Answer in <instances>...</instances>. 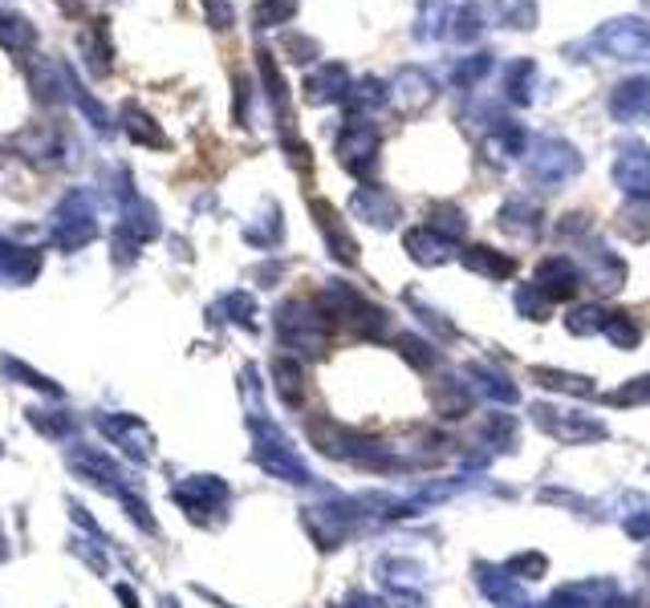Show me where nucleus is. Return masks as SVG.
Instances as JSON below:
<instances>
[{
  "label": "nucleus",
  "mask_w": 650,
  "mask_h": 608,
  "mask_svg": "<svg viewBox=\"0 0 650 608\" xmlns=\"http://www.w3.org/2000/svg\"><path fill=\"white\" fill-rule=\"evenodd\" d=\"M484 28H488V21H484V13H480L476 4H463L460 13L451 16V37H456V41L460 45H472V41H480V37H484Z\"/></svg>",
  "instance_id": "6e6552de"
},
{
  "label": "nucleus",
  "mask_w": 650,
  "mask_h": 608,
  "mask_svg": "<svg viewBox=\"0 0 650 608\" xmlns=\"http://www.w3.org/2000/svg\"><path fill=\"white\" fill-rule=\"evenodd\" d=\"M338 151L346 158L350 167H362V163H370L378 151V130L366 122V118H350L346 130H342V142H338Z\"/></svg>",
  "instance_id": "7ed1b4c3"
},
{
  "label": "nucleus",
  "mask_w": 650,
  "mask_h": 608,
  "mask_svg": "<svg viewBox=\"0 0 650 608\" xmlns=\"http://www.w3.org/2000/svg\"><path fill=\"white\" fill-rule=\"evenodd\" d=\"M492 65H496V61H492V53H472V57H463L460 65L451 70V82L463 85V90H472L476 82H484V78H488Z\"/></svg>",
  "instance_id": "f8f14e48"
},
{
  "label": "nucleus",
  "mask_w": 650,
  "mask_h": 608,
  "mask_svg": "<svg viewBox=\"0 0 650 608\" xmlns=\"http://www.w3.org/2000/svg\"><path fill=\"white\" fill-rule=\"evenodd\" d=\"M492 9L508 28H533L536 25V0H492Z\"/></svg>",
  "instance_id": "9b49d317"
},
{
  "label": "nucleus",
  "mask_w": 650,
  "mask_h": 608,
  "mask_svg": "<svg viewBox=\"0 0 650 608\" xmlns=\"http://www.w3.org/2000/svg\"><path fill=\"white\" fill-rule=\"evenodd\" d=\"M346 102L350 106H358V110H375V106L390 102V85L382 82V78H362V82L350 85Z\"/></svg>",
  "instance_id": "9d476101"
},
{
  "label": "nucleus",
  "mask_w": 650,
  "mask_h": 608,
  "mask_svg": "<svg viewBox=\"0 0 650 608\" xmlns=\"http://www.w3.org/2000/svg\"><path fill=\"white\" fill-rule=\"evenodd\" d=\"M435 94H439V85H435L432 73L419 70V65H403L399 78L390 82V98L399 102L406 114H419L423 106H432Z\"/></svg>",
  "instance_id": "f03ea898"
},
{
  "label": "nucleus",
  "mask_w": 650,
  "mask_h": 608,
  "mask_svg": "<svg viewBox=\"0 0 650 608\" xmlns=\"http://www.w3.org/2000/svg\"><path fill=\"white\" fill-rule=\"evenodd\" d=\"M350 70L346 65H321L309 82H305V90H309V98L314 102H346V94H350Z\"/></svg>",
  "instance_id": "423d86ee"
},
{
  "label": "nucleus",
  "mask_w": 650,
  "mask_h": 608,
  "mask_svg": "<svg viewBox=\"0 0 650 608\" xmlns=\"http://www.w3.org/2000/svg\"><path fill=\"white\" fill-rule=\"evenodd\" d=\"M533 85H536V61L529 57H512L505 70H500V90L512 106H529L533 102Z\"/></svg>",
  "instance_id": "20e7f679"
},
{
  "label": "nucleus",
  "mask_w": 650,
  "mask_h": 608,
  "mask_svg": "<svg viewBox=\"0 0 650 608\" xmlns=\"http://www.w3.org/2000/svg\"><path fill=\"white\" fill-rule=\"evenodd\" d=\"M650 106V78H630V82H618L614 94H610V114L618 122H630Z\"/></svg>",
  "instance_id": "39448f33"
},
{
  "label": "nucleus",
  "mask_w": 650,
  "mask_h": 608,
  "mask_svg": "<svg viewBox=\"0 0 650 608\" xmlns=\"http://www.w3.org/2000/svg\"><path fill=\"white\" fill-rule=\"evenodd\" d=\"M533 167L536 170H553V175H574V170H578V151H574L569 142L545 139L541 146H536Z\"/></svg>",
  "instance_id": "0eeeda50"
},
{
  "label": "nucleus",
  "mask_w": 650,
  "mask_h": 608,
  "mask_svg": "<svg viewBox=\"0 0 650 608\" xmlns=\"http://www.w3.org/2000/svg\"><path fill=\"white\" fill-rule=\"evenodd\" d=\"M293 9H297L293 0H264V4L257 9V21L260 25H276V21H289Z\"/></svg>",
  "instance_id": "ddd939ff"
},
{
  "label": "nucleus",
  "mask_w": 650,
  "mask_h": 608,
  "mask_svg": "<svg viewBox=\"0 0 650 608\" xmlns=\"http://www.w3.org/2000/svg\"><path fill=\"white\" fill-rule=\"evenodd\" d=\"M448 21L451 16H448V4H444V0H419V21H415L419 28H415V37H419V41H435Z\"/></svg>",
  "instance_id": "1a4fd4ad"
},
{
  "label": "nucleus",
  "mask_w": 650,
  "mask_h": 608,
  "mask_svg": "<svg viewBox=\"0 0 650 608\" xmlns=\"http://www.w3.org/2000/svg\"><path fill=\"white\" fill-rule=\"evenodd\" d=\"M574 49H598L614 61H638L650 53V21L647 16H614Z\"/></svg>",
  "instance_id": "f257e3e1"
},
{
  "label": "nucleus",
  "mask_w": 650,
  "mask_h": 608,
  "mask_svg": "<svg viewBox=\"0 0 650 608\" xmlns=\"http://www.w3.org/2000/svg\"><path fill=\"white\" fill-rule=\"evenodd\" d=\"M647 4H650V0H647Z\"/></svg>",
  "instance_id": "4468645a"
}]
</instances>
